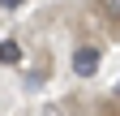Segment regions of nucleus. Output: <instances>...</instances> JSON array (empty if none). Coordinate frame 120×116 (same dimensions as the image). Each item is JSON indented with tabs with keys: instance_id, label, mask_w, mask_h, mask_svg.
I'll return each instance as SVG.
<instances>
[{
	"instance_id": "nucleus-1",
	"label": "nucleus",
	"mask_w": 120,
	"mask_h": 116,
	"mask_svg": "<svg viewBox=\"0 0 120 116\" xmlns=\"http://www.w3.org/2000/svg\"><path fill=\"white\" fill-rule=\"evenodd\" d=\"M73 73H77V77H94L99 73V47H94V43H86V47L73 52Z\"/></svg>"
},
{
	"instance_id": "nucleus-2",
	"label": "nucleus",
	"mask_w": 120,
	"mask_h": 116,
	"mask_svg": "<svg viewBox=\"0 0 120 116\" xmlns=\"http://www.w3.org/2000/svg\"><path fill=\"white\" fill-rule=\"evenodd\" d=\"M17 60H22L17 39H4V43H0V65H17Z\"/></svg>"
},
{
	"instance_id": "nucleus-3",
	"label": "nucleus",
	"mask_w": 120,
	"mask_h": 116,
	"mask_svg": "<svg viewBox=\"0 0 120 116\" xmlns=\"http://www.w3.org/2000/svg\"><path fill=\"white\" fill-rule=\"evenodd\" d=\"M26 0H0V9H22Z\"/></svg>"
},
{
	"instance_id": "nucleus-4",
	"label": "nucleus",
	"mask_w": 120,
	"mask_h": 116,
	"mask_svg": "<svg viewBox=\"0 0 120 116\" xmlns=\"http://www.w3.org/2000/svg\"><path fill=\"white\" fill-rule=\"evenodd\" d=\"M116 95H120V86H116Z\"/></svg>"
}]
</instances>
